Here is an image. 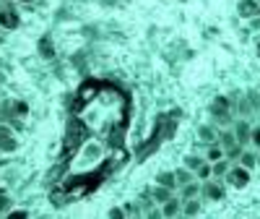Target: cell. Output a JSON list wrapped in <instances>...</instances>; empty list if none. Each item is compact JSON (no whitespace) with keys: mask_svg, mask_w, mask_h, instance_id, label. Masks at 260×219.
<instances>
[{"mask_svg":"<svg viewBox=\"0 0 260 219\" xmlns=\"http://www.w3.org/2000/svg\"><path fill=\"white\" fill-rule=\"evenodd\" d=\"M250 144H252L255 149H260V125H252V139H250Z\"/></svg>","mask_w":260,"mask_h":219,"instance_id":"24","label":"cell"},{"mask_svg":"<svg viewBox=\"0 0 260 219\" xmlns=\"http://www.w3.org/2000/svg\"><path fill=\"white\" fill-rule=\"evenodd\" d=\"M255 52H257V58H260V34L255 37Z\"/></svg>","mask_w":260,"mask_h":219,"instance_id":"27","label":"cell"},{"mask_svg":"<svg viewBox=\"0 0 260 219\" xmlns=\"http://www.w3.org/2000/svg\"><path fill=\"white\" fill-rule=\"evenodd\" d=\"M13 3H21V6H31L34 0H13Z\"/></svg>","mask_w":260,"mask_h":219,"instance_id":"28","label":"cell"},{"mask_svg":"<svg viewBox=\"0 0 260 219\" xmlns=\"http://www.w3.org/2000/svg\"><path fill=\"white\" fill-rule=\"evenodd\" d=\"M219 144H221L224 151H229V149H234V146H242L240 141H237L234 130H219Z\"/></svg>","mask_w":260,"mask_h":219,"instance_id":"12","label":"cell"},{"mask_svg":"<svg viewBox=\"0 0 260 219\" xmlns=\"http://www.w3.org/2000/svg\"><path fill=\"white\" fill-rule=\"evenodd\" d=\"M237 165H242L245 170H255V165H257V154H255V151H250V149H245L242 154H240V159H237Z\"/></svg>","mask_w":260,"mask_h":219,"instance_id":"17","label":"cell"},{"mask_svg":"<svg viewBox=\"0 0 260 219\" xmlns=\"http://www.w3.org/2000/svg\"><path fill=\"white\" fill-rule=\"evenodd\" d=\"M211 165L213 162H219V159H224L226 157V151L221 149V144H206V154H203Z\"/></svg>","mask_w":260,"mask_h":219,"instance_id":"11","label":"cell"},{"mask_svg":"<svg viewBox=\"0 0 260 219\" xmlns=\"http://www.w3.org/2000/svg\"><path fill=\"white\" fill-rule=\"evenodd\" d=\"M18 146H21V141H18L16 136H11V139H6V141H0V154H16Z\"/></svg>","mask_w":260,"mask_h":219,"instance_id":"18","label":"cell"},{"mask_svg":"<svg viewBox=\"0 0 260 219\" xmlns=\"http://www.w3.org/2000/svg\"><path fill=\"white\" fill-rule=\"evenodd\" d=\"M208 110H211V115L216 120H229V115H232V99L229 97H216Z\"/></svg>","mask_w":260,"mask_h":219,"instance_id":"3","label":"cell"},{"mask_svg":"<svg viewBox=\"0 0 260 219\" xmlns=\"http://www.w3.org/2000/svg\"><path fill=\"white\" fill-rule=\"evenodd\" d=\"M175 175H177V185L182 188V185H187V183H192V180H198V178H195V172L192 170H187L185 165L182 167H177L175 170Z\"/></svg>","mask_w":260,"mask_h":219,"instance_id":"15","label":"cell"},{"mask_svg":"<svg viewBox=\"0 0 260 219\" xmlns=\"http://www.w3.org/2000/svg\"><path fill=\"white\" fill-rule=\"evenodd\" d=\"M110 219H127V216H125V209H120V206L110 209Z\"/></svg>","mask_w":260,"mask_h":219,"instance_id":"25","label":"cell"},{"mask_svg":"<svg viewBox=\"0 0 260 219\" xmlns=\"http://www.w3.org/2000/svg\"><path fill=\"white\" fill-rule=\"evenodd\" d=\"M237 13L250 21V18L260 16V3L257 0H240V3H237Z\"/></svg>","mask_w":260,"mask_h":219,"instance_id":"7","label":"cell"},{"mask_svg":"<svg viewBox=\"0 0 260 219\" xmlns=\"http://www.w3.org/2000/svg\"><path fill=\"white\" fill-rule=\"evenodd\" d=\"M201 209H203V201H201V199H190V201H185V204H182V214H185L187 219L198 216V214H201Z\"/></svg>","mask_w":260,"mask_h":219,"instance_id":"13","label":"cell"},{"mask_svg":"<svg viewBox=\"0 0 260 219\" xmlns=\"http://www.w3.org/2000/svg\"><path fill=\"white\" fill-rule=\"evenodd\" d=\"M203 199H208V201H221V199H224V185L216 183V178L206 180V183H203Z\"/></svg>","mask_w":260,"mask_h":219,"instance_id":"6","label":"cell"},{"mask_svg":"<svg viewBox=\"0 0 260 219\" xmlns=\"http://www.w3.org/2000/svg\"><path fill=\"white\" fill-rule=\"evenodd\" d=\"M195 178H198L201 183L211 180V178H213V170H211V162H206V165H203V167H201L198 172H195Z\"/></svg>","mask_w":260,"mask_h":219,"instance_id":"20","label":"cell"},{"mask_svg":"<svg viewBox=\"0 0 260 219\" xmlns=\"http://www.w3.org/2000/svg\"><path fill=\"white\" fill-rule=\"evenodd\" d=\"M3 219H31V214L26 209H8Z\"/></svg>","mask_w":260,"mask_h":219,"instance_id":"21","label":"cell"},{"mask_svg":"<svg viewBox=\"0 0 260 219\" xmlns=\"http://www.w3.org/2000/svg\"><path fill=\"white\" fill-rule=\"evenodd\" d=\"M245 97H247V102H250V107H252V113H260V94H257V92H247Z\"/></svg>","mask_w":260,"mask_h":219,"instance_id":"22","label":"cell"},{"mask_svg":"<svg viewBox=\"0 0 260 219\" xmlns=\"http://www.w3.org/2000/svg\"><path fill=\"white\" fill-rule=\"evenodd\" d=\"M206 162H208V159L201 157V154H185V159H182V165H185L187 170H192V172H198Z\"/></svg>","mask_w":260,"mask_h":219,"instance_id":"14","label":"cell"},{"mask_svg":"<svg viewBox=\"0 0 260 219\" xmlns=\"http://www.w3.org/2000/svg\"><path fill=\"white\" fill-rule=\"evenodd\" d=\"M201 196H203V183H201V180H192V183H187V185L180 188V199H182V201L201 199Z\"/></svg>","mask_w":260,"mask_h":219,"instance_id":"8","label":"cell"},{"mask_svg":"<svg viewBox=\"0 0 260 219\" xmlns=\"http://www.w3.org/2000/svg\"><path fill=\"white\" fill-rule=\"evenodd\" d=\"M229 167H232V165H229V159H226V157H224V159H219V162H213V165H211V170H213V178H216V180L224 178V175L229 172Z\"/></svg>","mask_w":260,"mask_h":219,"instance_id":"19","label":"cell"},{"mask_svg":"<svg viewBox=\"0 0 260 219\" xmlns=\"http://www.w3.org/2000/svg\"><path fill=\"white\" fill-rule=\"evenodd\" d=\"M224 180H226L232 188H247V183H250V170H245L242 165H232L229 172L224 175Z\"/></svg>","mask_w":260,"mask_h":219,"instance_id":"1","label":"cell"},{"mask_svg":"<svg viewBox=\"0 0 260 219\" xmlns=\"http://www.w3.org/2000/svg\"><path fill=\"white\" fill-rule=\"evenodd\" d=\"M6 81H8V76H6V73H3V71H0V86H3V84H6Z\"/></svg>","mask_w":260,"mask_h":219,"instance_id":"29","label":"cell"},{"mask_svg":"<svg viewBox=\"0 0 260 219\" xmlns=\"http://www.w3.org/2000/svg\"><path fill=\"white\" fill-rule=\"evenodd\" d=\"M11 206V199H8V193H3V190H0V211H6Z\"/></svg>","mask_w":260,"mask_h":219,"instance_id":"26","label":"cell"},{"mask_svg":"<svg viewBox=\"0 0 260 219\" xmlns=\"http://www.w3.org/2000/svg\"><path fill=\"white\" fill-rule=\"evenodd\" d=\"M198 139L206 144H219V130H216L213 125H198Z\"/></svg>","mask_w":260,"mask_h":219,"instance_id":"10","label":"cell"},{"mask_svg":"<svg viewBox=\"0 0 260 219\" xmlns=\"http://www.w3.org/2000/svg\"><path fill=\"white\" fill-rule=\"evenodd\" d=\"M151 196H154V201L161 206L164 201H169L172 196H175V190H169V188H164V185H156V188H151Z\"/></svg>","mask_w":260,"mask_h":219,"instance_id":"16","label":"cell"},{"mask_svg":"<svg viewBox=\"0 0 260 219\" xmlns=\"http://www.w3.org/2000/svg\"><path fill=\"white\" fill-rule=\"evenodd\" d=\"M11 136H16V133H13V128L6 125V123H0V141H6V139H11Z\"/></svg>","mask_w":260,"mask_h":219,"instance_id":"23","label":"cell"},{"mask_svg":"<svg viewBox=\"0 0 260 219\" xmlns=\"http://www.w3.org/2000/svg\"><path fill=\"white\" fill-rule=\"evenodd\" d=\"M232 130H234L237 141H240L242 146H247V144H250V139H252V123H250L247 118H240V120H234Z\"/></svg>","mask_w":260,"mask_h":219,"instance_id":"4","label":"cell"},{"mask_svg":"<svg viewBox=\"0 0 260 219\" xmlns=\"http://www.w3.org/2000/svg\"><path fill=\"white\" fill-rule=\"evenodd\" d=\"M0 102H3V99H0Z\"/></svg>","mask_w":260,"mask_h":219,"instance_id":"30","label":"cell"},{"mask_svg":"<svg viewBox=\"0 0 260 219\" xmlns=\"http://www.w3.org/2000/svg\"><path fill=\"white\" fill-rule=\"evenodd\" d=\"M182 199L180 196H172L169 201H164L161 206H159V211H161V219H177L180 214H182Z\"/></svg>","mask_w":260,"mask_h":219,"instance_id":"5","label":"cell"},{"mask_svg":"<svg viewBox=\"0 0 260 219\" xmlns=\"http://www.w3.org/2000/svg\"><path fill=\"white\" fill-rule=\"evenodd\" d=\"M156 185H164V188H169V190H177L180 185H177L175 170H161V172H156Z\"/></svg>","mask_w":260,"mask_h":219,"instance_id":"9","label":"cell"},{"mask_svg":"<svg viewBox=\"0 0 260 219\" xmlns=\"http://www.w3.org/2000/svg\"><path fill=\"white\" fill-rule=\"evenodd\" d=\"M21 26V16L13 6H3L0 8V29H6V32H13Z\"/></svg>","mask_w":260,"mask_h":219,"instance_id":"2","label":"cell"}]
</instances>
